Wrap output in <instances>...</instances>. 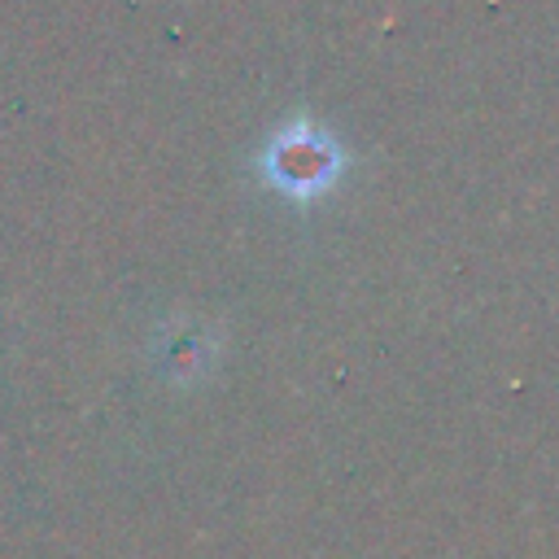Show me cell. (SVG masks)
<instances>
[{
  "label": "cell",
  "instance_id": "obj_1",
  "mask_svg": "<svg viewBox=\"0 0 559 559\" xmlns=\"http://www.w3.org/2000/svg\"><path fill=\"white\" fill-rule=\"evenodd\" d=\"M262 170L271 188H280L284 197H319L341 175V148L332 144L328 131L297 122L275 131L271 148L262 153Z\"/></svg>",
  "mask_w": 559,
  "mask_h": 559
}]
</instances>
